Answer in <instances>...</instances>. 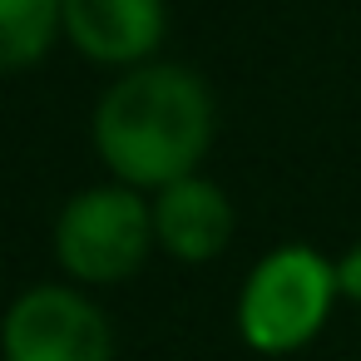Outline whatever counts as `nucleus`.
Here are the masks:
<instances>
[{"instance_id": "f257e3e1", "label": "nucleus", "mask_w": 361, "mask_h": 361, "mask_svg": "<svg viewBox=\"0 0 361 361\" xmlns=\"http://www.w3.org/2000/svg\"><path fill=\"white\" fill-rule=\"evenodd\" d=\"M213 144V94L183 65H134L94 104V154L129 188L188 178Z\"/></svg>"}, {"instance_id": "f03ea898", "label": "nucleus", "mask_w": 361, "mask_h": 361, "mask_svg": "<svg viewBox=\"0 0 361 361\" xmlns=\"http://www.w3.org/2000/svg\"><path fill=\"white\" fill-rule=\"evenodd\" d=\"M336 297H341L336 292V262H326L322 252H312L302 243L277 247L243 282L238 331L252 351L287 356L322 331Z\"/></svg>"}, {"instance_id": "7ed1b4c3", "label": "nucleus", "mask_w": 361, "mask_h": 361, "mask_svg": "<svg viewBox=\"0 0 361 361\" xmlns=\"http://www.w3.org/2000/svg\"><path fill=\"white\" fill-rule=\"evenodd\" d=\"M154 247V208L129 183L75 193L55 218V257L75 282H129Z\"/></svg>"}, {"instance_id": "20e7f679", "label": "nucleus", "mask_w": 361, "mask_h": 361, "mask_svg": "<svg viewBox=\"0 0 361 361\" xmlns=\"http://www.w3.org/2000/svg\"><path fill=\"white\" fill-rule=\"evenodd\" d=\"M6 361H114V331L104 312L75 287H30L0 322Z\"/></svg>"}, {"instance_id": "39448f33", "label": "nucleus", "mask_w": 361, "mask_h": 361, "mask_svg": "<svg viewBox=\"0 0 361 361\" xmlns=\"http://www.w3.org/2000/svg\"><path fill=\"white\" fill-rule=\"evenodd\" d=\"M164 30V0H65V35L94 65H149Z\"/></svg>"}, {"instance_id": "423d86ee", "label": "nucleus", "mask_w": 361, "mask_h": 361, "mask_svg": "<svg viewBox=\"0 0 361 361\" xmlns=\"http://www.w3.org/2000/svg\"><path fill=\"white\" fill-rule=\"evenodd\" d=\"M149 208H154V243L178 262H208L233 238V203L213 178L188 173L159 188Z\"/></svg>"}, {"instance_id": "0eeeda50", "label": "nucleus", "mask_w": 361, "mask_h": 361, "mask_svg": "<svg viewBox=\"0 0 361 361\" xmlns=\"http://www.w3.org/2000/svg\"><path fill=\"white\" fill-rule=\"evenodd\" d=\"M65 35V0H0V75L50 55Z\"/></svg>"}, {"instance_id": "6e6552de", "label": "nucleus", "mask_w": 361, "mask_h": 361, "mask_svg": "<svg viewBox=\"0 0 361 361\" xmlns=\"http://www.w3.org/2000/svg\"><path fill=\"white\" fill-rule=\"evenodd\" d=\"M336 292H341L346 302H356V307H361V243L336 262Z\"/></svg>"}]
</instances>
